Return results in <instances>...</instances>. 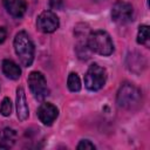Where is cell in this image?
Masks as SVG:
<instances>
[{"mask_svg": "<svg viewBox=\"0 0 150 150\" xmlns=\"http://www.w3.org/2000/svg\"><path fill=\"white\" fill-rule=\"evenodd\" d=\"M6 36H7L6 28L5 27H0V43H2L6 40Z\"/></svg>", "mask_w": 150, "mask_h": 150, "instance_id": "ac0fdd59", "label": "cell"}, {"mask_svg": "<svg viewBox=\"0 0 150 150\" xmlns=\"http://www.w3.org/2000/svg\"><path fill=\"white\" fill-rule=\"evenodd\" d=\"M141 98H142V95L138 88H136L131 83H123L117 91L116 102L120 108L130 110L139 105Z\"/></svg>", "mask_w": 150, "mask_h": 150, "instance_id": "3957f363", "label": "cell"}, {"mask_svg": "<svg viewBox=\"0 0 150 150\" xmlns=\"http://www.w3.org/2000/svg\"><path fill=\"white\" fill-rule=\"evenodd\" d=\"M28 86L30 89V93L38 101L45 100L49 95V89L47 86L46 77L40 71H32L28 75Z\"/></svg>", "mask_w": 150, "mask_h": 150, "instance_id": "5b68a950", "label": "cell"}, {"mask_svg": "<svg viewBox=\"0 0 150 150\" xmlns=\"http://www.w3.org/2000/svg\"><path fill=\"white\" fill-rule=\"evenodd\" d=\"M107 81V71L97 63L89 66L84 75V86L90 91H97L102 89Z\"/></svg>", "mask_w": 150, "mask_h": 150, "instance_id": "277c9868", "label": "cell"}, {"mask_svg": "<svg viewBox=\"0 0 150 150\" xmlns=\"http://www.w3.org/2000/svg\"><path fill=\"white\" fill-rule=\"evenodd\" d=\"M13 45L20 63L23 67H29L34 61V52H35L34 43L29 38V35L25 30L19 32L14 38Z\"/></svg>", "mask_w": 150, "mask_h": 150, "instance_id": "6da1fadb", "label": "cell"}, {"mask_svg": "<svg viewBox=\"0 0 150 150\" xmlns=\"http://www.w3.org/2000/svg\"><path fill=\"white\" fill-rule=\"evenodd\" d=\"M0 112L4 116H9L12 114V102L9 100V97H5L0 104Z\"/></svg>", "mask_w": 150, "mask_h": 150, "instance_id": "9a60e30c", "label": "cell"}, {"mask_svg": "<svg viewBox=\"0 0 150 150\" xmlns=\"http://www.w3.org/2000/svg\"><path fill=\"white\" fill-rule=\"evenodd\" d=\"M79 150H87V149H95V145L89 141V139H82L79 144H77V146H76Z\"/></svg>", "mask_w": 150, "mask_h": 150, "instance_id": "2e32d148", "label": "cell"}, {"mask_svg": "<svg viewBox=\"0 0 150 150\" xmlns=\"http://www.w3.org/2000/svg\"><path fill=\"white\" fill-rule=\"evenodd\" d=\"M57 116H59V109L49 102H43L38 108V117L40 122L45 125H52L53 122L57 118Z\"/></svg>", "mask_w": 150, "mask_h": 150, "instance_id": "ba28073f", "label": "cell"}, {"mask_svg": "<svg viewBox=\"0 0 150 150\" xmlns=\"http://www.w3.org/2000/svg\"><path fill=\"white\" fill-rule=\"evenodd\" d=\"M87 46L90 52H94L102 56H109L114 52L112 40L105 30L91 32L87 38Z\"/></svg>", "mask_w": 150, "mask_h": 150, "instance_id": "7a4b0ae2", "label": "cell"}, {"mask_svg": "<svg viewBox=\"0 0 150 150\" xmlns=\"http://www.w3.org/2000/svg\"><path fill=\"white\" fill-rule=\"evenodd\" d=\"M59 18L52 11H43L36 19V27L40 32L49 34L59 28Z\"/></svg>", "mask_w": 150, "mask_h": 150, "instance_id": "52a82bcc", "label": "cell"}, {"mask_svg": "<svg viewBox=\"0 0 150 150\" xmlns=\"http://www.w3.org/2000/svg\"><path fill=\"white\" fill-rule=\"evenodd\" d=\"M67 87L73 93H77V91L81 90V80H80V77L76 73H70L68 75Z\"/></svg>", "mask_w": 150, "mask_h": 150, "instance_id": "4fadbf2b", "label": "cell"}, {"mask_svg": "<svg viewBox=\"0 0 150 150\" xmlns=\"http://www.w3.org/2000/svg\"><path fill=\"white\" fill-rule=\"evenodd\" d=\"M16 116L19 118V121L23 122L28 118L29 116V109H28V104H27V100H26V94L22 87H19L16 89Z\"/></svg>", "mask_w": 150, "mask_h": 150, "instance_id": "9c48e42d", "label": "cell"}, {"mask_svg": "<svg viewBox=\"0 0 150 150\" xmlns=\"http://www.w3.org/2000/svg\"><path fill=\"white\" fill-rule=\"evenodd\" d=\"M149 27L146 25H142L138 28V33H137V42L139 45H143L145 47L149 46Z\"/></svg>", "mask_w": 150, "mask_h": 150, "instance_id": "5bb4252c", "label": "cell"}, {"mask_svg": "<svg viewBox=\"0 0 150 150\" xmlns=\"http://www.w3.org/2000/svg\"><path fill=\"white\" fill-rule=\"evenodd\" d=\"M16 138V134L13 129L6 128L2 130L0 136V148H11Z\"/></svg>", "mask_w": 150, "mask_h": 150, "instance_id": "7c38bea8", "label": "cell"}, {"mask_svg": "<svg viewBox=\"0 0 150 150\" xmlns=\"http://www.w3.org/2000/svg\"><path fill=\"white\" fill-rule=\"evenodd\" d=\"M6 11L14 18H21L27 9L26 0H4Z\"/></svg>", "mask_w": 150, "mask_h": 150, "instance_id": "30bf717a", "label": "cell"}, {"mask_svg": "<svg viewBox=\"0 0 150 150\" xmlns=\"http://www.w3.org/2000/svg\"><path fill=\"white\" fill-rule=\"evenodd\" d=\"M2 73L11 80H18L21 75V69L20 67L12 60L9 59H5L2 61Z\"/></svg>", "mask_w": 150, "mask_h": 150, "instance_id": "8fae6325", "label": "cell"}, {"mask_svg": "<svg viewBox=\"0 0 150 150\" xmlns=\"http://www.w3.org/2000/svg\"><path fill=\"white\" fill-rule=\"evenodd\" d=\"M49 6L53 9H62L64 6V0H49Z\"/></svg>", "mask_w": 150, "mask_h": 150, "instance_id": "e0dca14e", "label": "cell"}, {"mask_svg": "<svg viewBox=\"0 0 150 150\" xmlns=\"http://www.w3.org/2000/svg\"><path fill=\"white\" fill-rule=\"evenodd\" d=\"M111 18L112 20L118 25H125L130 21H132L134 18V7L131 4L117 0L111 8Z\"/></svg>", "mask_w": 150, "mask_h": 150, "instance_id": "8992f818", "label": "cell"}]
</instances>
